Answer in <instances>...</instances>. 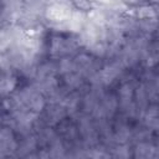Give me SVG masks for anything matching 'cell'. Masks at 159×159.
Instances as JSON below:
<instances>
[{"label": "cell", "mask_w": 159, "mask_h": 159, "mask_svg": "<svg viewBox=\"0 0 159 159\" xmlns=\"http://www.w3.org/2000/svg\"><path fill=\"white\" fill-rule=\"evenodd\" d=\"M123 2H125V4H128V5H142V4H145L144 2V0H122Z\"/></svg>", "instance_id": "6da1fadb"}]
</instances>
